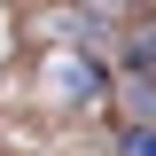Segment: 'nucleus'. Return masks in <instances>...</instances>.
Instances as JSON below:
<instances>
[{
    "instance_id": "2",
    "label": "nucleus",
    "mask_w": 156,
    "mask_h": 156,
    "mask_svg": "<svg viewBox=\"0 0 156 156\" xmlns=\"http://www.w3.org/2000/svg\"><path fill=\"white\" fill-rule=\"evenodd\" d=\"M117 148H125V156H156V125H125Z\"/></svg>"
},
{
    "instance_id": "1",
    "label": "nucleus",
    "mask_w": 156,
    "mask_h": 156,
    "mask_svg": "<svg viewBox=\"0 0 156 156\" xmlns=\"http://www.w3.org/2000/svg\"><path fill=\"white\" fill-rule=\"evenodd\" d=\"M55 94H70V101H94L101 94V70L86 55H70V62H55Z\"/></svg>"
},
{
    "instance_id": "3",
    "label": "nucleus",
    "mask_w": 156,
    "mask_h": 156,
    "mask_svg": "<svg viewBox=\"0 0 156 156\" xmlns=\"http://www.w3.org/2000/svg\"><path fill=\"white\" fill-rule=\"evenodd\" d=\"M133 70H140V78H156V23L133 39Z\"/></svg>"
}]
</instances>
